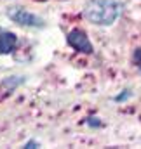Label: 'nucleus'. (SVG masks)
Wrapping results in <instances>:
<instances>
[{
  "instance_id": "6",
  "label": "nucleus",
  "mask_w": 141,
  "mask_h": 149,
  "mask_svg": "<svg viewBox=\"0 0 141 149\" xmlns=\"http://www.w3.org/2000/svg\"><path fill=\"white\" fill-rule=\"evenodd\" d=\"M129 95H131V94H129V92H125V94H122V95H118V97H115V99H117V101H124V99H127Z\"/></svg>"
},
{
  "instance_id": "3",
  "label": "nucleus",
  "mask_w": 141,
  "mask_h": 149,
  "mask_svg": "<svg viewBox=\"0 0 141 149\" xmlns=\"http://www.w3.org/2000/svg\"><path fill=\"white\" fill-rule=\"evenodd\" d=\"M66 42H68V45H70L71 49H75L77 52H82V54H92V50H94L89 37L85 35V31H82L78 28L71 30L70 33H68Z\"/></svg>"
},
{
  "instance_id": "1",
  "label": "nucleus",
  "mask_w": 141,
  "mask_h": 149,
  "mask_svg": "<svg viewBox=\"0 0 141 149\" xmlns=\"http://www.w3.org/2000/svg\"><path fill=\"white\" fill-rule=\"evenodd\" d=\"M122 12L117 0H89L84 7V17L96 26H111Z\"/></svg>"
},
{
  "instance_id": "2",
  "label": "nucleus",
  "mask_w": 141,
  "mask_h": 149,
  "mask_svg": "<svg viewBox=\"0 0 141 149\" xmlns=\"http://www.w3.org/2000/svg\"><path fill=\"white\" fill-rule=\"evenodd\" d=\"M7 16L14 23H18L19 26H25V28H44L45 26L42 17H38L37 14L23 9V7H11L7 10Z\"/></svg>"
},
{
  "instance_id": "7",
  "label": "nucleus",
  "mask_w": 141,
  "mask_h": 149,
  "mask_svg": "<svg viewBox=\"0 0 141 149\" xmlns=\"http://www.w3.org/2000/svg\"><path fill=\"white\" fill-rule=\"evenodd\" d=\"M32 146H35V148H37V146H38V144H37V142H33V141H32V142H28V144H26V148H32Z\"/></svg>"
},
{
  "instance_id": "5",
  "label": "nucleus",
  "mask_w": 141,
  "mask_h": 149,
  "mask_svg": "<svg viewBox=\"0 0 141 149\" xmlns=\"http://www.w3.org/2000/svg\"><path fill=\"white\" fill-rule=\"evenodd\" d=\"M134 61H136V63H141V49L136 50V54H134Z\"/></svg>"
},
{
  "instance_id": "4",
  "label": "nucleus",
  "mask_w": 141,
  "mask_h": 149,
  "mask_svg": "<svg viewBox=\"0 0 141 149\" xmlns=\"http://www.w3.org/2000/svg\"><path fill=\"white\" fill-rule=\"evenodd\" d=\"M18 45V37L11 31H0V54H11Z\"/></svg>"
}]
</instances>
